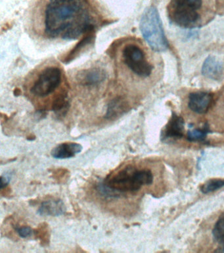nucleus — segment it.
<instances>
[{"label": "nucleus", "instance_id": "1", "mask_svg": "<svg viewBox=\"0 0 224 253\" xmlns=\"http://www.w3.org/2000/svg\"><path fill=\"white\" fill-rule=\"evenodd\" d=\"M43 24L47 37L64 40L77 39L95 27L87 0H48Z\"/></svg>", "mask_w": 224, "mask_h": 253}, {"label": "nucleus", "instance_id": "2", "mask_svg": "<svg viewBox=\"0 0 224 253\" xmlns=\"http://www.w3.org/2000/svg\"><path fill=\"white\" fill-rule=\"evenodd\" d=\"M139 27L143 38L153 50L160 52L168 48V42L156 8L151 6L145 10Z\"/></svg>", "mask_w": 224, "mask_h": 253}, {"label": "nucleus", "instance_id": "3", "mask_svg": "<svg viewBox=\"0 0 224 253\" xmlns=\"http://www.w3.org/2000/svg\"><path fill=\"white\" fill-rule=\"evenodd\" d=\"M203 0H171L169 15L179 27L192 29L201 24L200 11Z\"/></svg>", "mask_w": 224, "mask_h": 253}, {"label": "nucleus", "instance_id": "4", "mask_svg": "<svg viewBox=\"0 0 224 253\" xmlns=\"http://www.w3.org/2000/svg\"><path fill=\"white\" fill-rule=\"evenodd\" d=\"M153 181V175L150 170L127 168L118 172L106 183L112 189L123 193L138 191L143 185H151Z\"/></svg>", "mask_w": 224, "mask_h": 253}, {"label": "nucleus", "instance_id": "5", "mask_svg": "<svg viewBox=\"0 0 224 253\" xmlns=\"http://www.w3.org/2000/svg\"><path fill=\"white\" fill-rule=\"evenodd\" d=\"M62 82V69L56 66L46 67L33 83L31 92L38 98H45L54 92Z\"/></svg>", "mask_w": 224, "mask_h": 253}, {"label": "nucleus", "instance_id": "6", "mask_svg": "<svg viewBox=\"0 0 224 253\" xmlns=\"http://www.w3.org/2000/svg\"><path fill=\"white\" fill-rule=\"evenodd\" d=\"M124 63L135 75L141 78H147L152 74L153 65L147 60L146 55L140 47L134 43H129L123 50Z\"/></svg>", "mask_w": 224, "mask_h": 253}, {"label": "nucleus", "instance_id": "7", "mask_svg": "<svg viewBox=\"0 0 224 253\" xmlns=\"http://www.w3.org/2000/svg\"><path fill=\"white\" fill-rule=\"evenodd\" d=\"M213 102V95L208 92H192L189 96L188 107L198 114H206Z\"/></svg>", "mask_w": 224, "mask_h": 253}, {"label": "nucleus", "instance_id": "8", "mask_svg": "<svg viewBox=\"0 0 224 253\" xmlns=\"http://www.w3.org/2000/svg\"><path fill=\"white\" fill-rule=\"evenodd\" d=\"M107 74L103 69L92 68L82 71L78 75L79 84L85 87L99 86L105 81Z\"/></svg>", "mask_w": 224, "mask_h": 253}, {"label": "nucleus", "instance_id": "9", "mask_svg": "<svg viewBox=\"0 0 224 253\" xmlns=\"http://www.w3.org/2000/svg\"><path fill=\"white\" fill-rule=\"evenodd\" d=\"M184 121L181 116L173 113L162 132L164 139H178L184 136Z\"/></svg>", "mask_w": 224, "mask_h": 253}, {"label": "nucleus", "instance_id": "10", "mask_svg": "<svg viewBox=\"0 0 224 253\" xmlns=\"http://www.w3.org/2000/svg\"><path fill=\"white\" fill-rule=\"evenodd\" d=\"M66 207L62 200H48L43 202L38 210L41 216H60L66 212Z\"/></svg>", "mask_w": 224, "mask_h": 253}, {"label": "nucleus", "instance_id": "11", "mask_svg": "<svg viewBox=\"0 0 224 253\" xmlns=\"http://www.w3.org/2000/svg\"><path fill=\"white\" fill-rule=\"evenodd\" d=\"M83 147L80 144L76 142H64L59 144L52 150V156L56 159H68L80 153Z\"/></svg>", "mask_w": 224, "mask_h": 253}, {"label": "nucleus", "instance_id": "12", "mask_svg": "<svg viewBox=\"0 0 224 253\" xmlns=\"http://www.w3.org/2000/svg\"><path fill=\"white\" fill-rule=\"evenodd\" d=\"M222 63L213 56H208L202 66V74L211 79L218 80L222 74Z\"/></svg>", "mask_w": 224, "mask_h": 253}, {"label": "nucleus", "instance_id": "13", "mask_svg": "<svg viewBox=\"0 0 224 253\" xmlns=\"http://www.w3.org/2000/svg\"><path fill=\"white\" fill-rule=\"evenodd\" d=\"M128 104L121 97L113 99L108 105L105 118L107 120H113L121 117L127 112Z\"/></svg>", "mask_w": 224, "mask_h": 253}, {"label": "nucleus", "instance_id": "14", "mask_svg": "<svg viewBox=\"0 0 224 253\" xmlns=\"http://www.w3.org/2000/svg\"><path fill=\"white\" fill-rule=\"evenodd\" d=\"M209 132V127L207 125H205L202 128H192L189 130L187 138L190 142L203 141Z\"/></svg>", "mask_w": 224, "mask_h": 253}, {"label": "nucleus", "instance_id": "15", "mask_svg": "<svg viewBox=\"0 0 224 253\" xmlns=\"http://www.w3.org/2000/svg\"><path fill=\"white\" fill-rule=\"evenodd\" d=\"M96 190L101 197L105 199H117L121 196V193L110 187L105 182H99L96 186Z\"/></svg>", "mask_w": 224, "mask_h": 253}, {"label": "nucleus", "instance_id": "16", "mask_svg": "<svg viewBox=\"0 0 224 253\" xmlns=\"http://www.w3.org/2000/svg\"><path fill=\"white\" fill-rule=\"evenodd\" d=\"M212 234L214 239L220 244H224V213L220 215L214 225Z\"/></svg>", "mask_w": 224, "mask_h": 253}, {"label": "nucleus", "instance_id": "17", "mask_svg": "<svg viewBox=\"0 0 224 253\" xmlns=\"http://www.w3.org/2000/svg\"><path fill=\"white\" fill-rule=\"evenodd\" d=\"M224 187V179H214L206 181L202 186L201 192L204 194H208L218 191Z\"/></svg>", "mask_w": 224, "mask_h": 253}, {"label": "nucleus", "instance_id": "18", "mask_svg": "<svg viewBox=\"0 0 224 253\" xmlns=\"http://www.w3.org/2000/svg\"><path fill=\"white\" fill-rule=\"evenodd\" d=\"M15 231L22 238H29L34 234V230L29 226H20L15 227Z\"/></svg>", "mask_w": 224, "mask_h": 253}, {"label": "nucleus", "instance_id": "19", "mask_svg": "<svg viewBox=\"0 0 224 253\" xmlns=\"http://www.w3.org/2000/svg\"><path fill=\"white\" fill-rule=\"evenodd\" d=\"M11 173H5L1 175V189H3V188H5L10 183L11 180Z\"/></svg>", "mask_w": 224, "mask_h": 253}, {"label": "nucleus", "instance_id": "20", "mask_svg": "<svg viewBox=\"0 0 224 253\" xmlns=\"http://www.w3.org/2000/svg\"><path fill=\"white\" fill-rule=\"evenodd\" d=\"M218 252H224V244L223 247H221L220 249H218Z\"/></svg>", "mask_w": 224, "mask_h": 253}]
</instances>
